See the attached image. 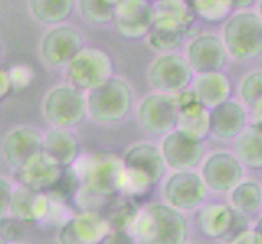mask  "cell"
Wrapping results in <instances>:
<instances>
[{
    "label": "cell",
    "mask_w": 262,
    "mask_h": 244,
    "mask_svg": "<svg viewBox=\"0 0 262 244\" xmlns=\"http://www.w3.org/2000/svg\"><path fill=\"white\" fill-rule=\"evenodd\" d=\"M147 42L160 54L174 52L194 30L195 13L186 0H155Z\"/></svg>",
    "instance_id": "1"
},
{
    "label": "cell",
    "mask_w": 262,
    "mask_h": 244,
    "mask_svg": "<svg viewBox=\"0 0 262 244\" xmlns=\"http://www.w3.org/2000/svg\"><path fill=\"white\" fill-rule=\"evenodd\" d=\"M80 166L75 168L80 178V191L77 197L86 201H99L101 205L117 194H121L124 165L122 160L111 153H96L83 160H77Z\"/></svg>",
    "instance_id": "2"
},
{
    "label": "cell",
    "mask_w": 262,
    "mask_h": 244,
    "mask_svg": "<svg viewBox=\"0 0 262 244\" xmlns=\"http://www.w3.org/2000/svg\"><path fill=\"white\" fill-rule=\"evenodd\" d=\"M132 234L137 244H186L189 223L183 212L166 204H148L140 209Z\"/></svg>",
    "instance_id": "3"
},
{
    "label": "cell",
    "mask_w": 262,
    "mask_h": 244,
    "mask_svg": "<svg viewBox=\"0 0 262 244\" xmlns=\"http://www.w3.org/2000/svg\"><path fill=\"white\" fill-rule=\"evenodd\" d=\"M222 42L236 60H251L262 54V18L257 12H233L223 21Z\"/></svg>",
    "instance_id": "4"
},
{
    "label": "cell",
    "mask_w": 262,
    "mask_h": 244,
    "mask_svg": "<svg viewBox=\"0 0 262 244\" xmlns=\"http://www.w3.org/2000/svg\"><path fill=\"white\" fill-rule=\"evenodd\" d=\"M86 116L98 124H117L124 121L132 109V88L121 77L110 80L92 92L85 93Z\"/></svg>",
    "instance_id": "5"
},
{
    "label": "cell",
    "mask_w": 262,
    "mask_h": 244,
    "mask_svg": "<svg viewBox=\"0 0 262 244\" xmlns=\"http://www.w3.org/2000/svg\"><path fill=\"white\" fill-rule=\"evenodd\" d=\"M66 74L69 78V85L75 86L83 93H88L114 77L113 59L103 49L82 48L67 64Z\"/></svg>",
    "instance_id": "6"
},
{
    "label": "cell",
    "mask_w": 262,
    "mask_h": 244,
    "mask_svg": "<svg viewBox=\"0 0 262 244\" xmlns=\"http://www.w3.org/2000/svg\"><path fill=\"white\" fill-rule=\"evenodd\" d=\"M42 116L51 127H75L86 117L85 93L69 83L54 86L42 99Z\"/></svg>",
    "instance_id": "7"
},
{
    "label": "cell",
    "mask_w": 262,
    "mask_h": 244,
    "mask_svg": "<svg viewBox=\"0 0 262 244\" xmlns=\"http://www.w3.org/2000/svg\"><path fill=\"white\" fill-rule=\"evenodd\" d=\"M147 78L155 93L178 95L191 86L194 72L183 56L176 52H168L160 54L151 60Z\"/></svg>",
    "instance_id": "8"
},
{
    "label": "cell",
    "mask_w": 262,
    "mask_h": 244,
    "mask_svg": "<svg viewBox=\"0 0 262 244\" xmlns=\"http://www.w3.org/2000/svg\"><path fill=\"white\" fill-rule=\"evenodd\" d=\"M163 198L166 205L179 212H192L204 205L209 189H207L201 173L191 171H174L163 183Z\"/></svg>",
    "instance_id": "9"
},
{
    "label": "cell",
    "mask_w": 262,
    "mask_h": 244,
    "mask_svg": "<svg viewBox=\"0 0 262 244\" xmlns=\"http://www.w3.org/2000/svg\"><path fill=\"white\" fill-rule=\"evenodd\" d=\"M199 230L205 238L230 242L246 231L249 227V218L236 212L227 204H209L204 205L199 212Z\"/></svg>",
    "instance_id": "10"
},
{
    "label": "cell",
    "mask_w": 262,
    "mask_h": 244,
    "mask_svg": "<svg viewBox=\"0 0 262 244\" xmlns=\"http://www.w3.org/2000/svg\"><path fill=\"white\" fill-rule=\"evenodd\" d=\"M83 48V38L75 26L66 23L54 25L44 33L39 54L46 65L52 69L67 67L69 62L74 59L78 51Z\"/></svg>",
    "instance_id": "11"
},
{
    "label": "cell",
    "mask_w": 262,
    "mask_h": 244,
    "mask_svg": "<svg viewBox=\"0 0 262 244\" xmlns=\"http://www.w3.org/2000/svg\"><path fill=\"white\" fill-rule=\"evenodd\" d=\"M176 98L174 95L151 93L137 106L139 125L150 135H166L176 129Z\"/></svg>",
    "instance_id": "12"
},
{
    "label": "cell",
    "mask_w": 262,
    "mask_h": 244,
    "mask_svg": "<svg viewBox=\"0 0 262 244\" xmlns=\"http://www.w3.org/2000/svg\"><path fill=\"white\" fill-rule=\"evenodd\" d=\"M160 151L166 168L174 173V171H191L201 165L205 147L204 140H199L174 129L163 135Z\"/></svg>",
    "instance_id": "13"
},
{
    "label": "cell",
    "mask_w": 262,
    "mask_h": 244,
    "mask_svg": "<svg viewBox=\"0 0 262 244\" xmlns=\"http://www.w3.org/2000/svg\"><path fill=\"white\" fill-rule=\"evenodd\" d=\"M201 176L209 191L223 194L245 179V166L230 151H213L202 163Z\"/></svg>",
    "instance_id": "14"
},
{
    "label": "cell",
    "mask_w": 262,
    "mask_h": 244,
    "mask_svg": "<svg viewBox=\"0 0 262 244\" xmlns=\"http://www.w3.org/2000/svg\"><path fill=\"white\" fill-rule=\"evenodd\" d=\"M66 168L67 166L59 165L57 161H54L46 153L41 151L30 158L23 166L15 169L13 178L18 186L49 195L60 181Z\"/></svg>",
    "instance_id": "15"
},
{
    "label": "cell",
    "mask_w": 262,
    "mask_h": 244,
    "mask_svg": "<svg viewBox=\"0 0 262 244\" xmlns=\"http://www.w3.org/2000/svg\"><path fill=\"white\" fill-rule=\"evenodd\" d=\"M189 67L195 75L222 72L227 65L228 54L225 49L222 38L212 33L197 34L187 42L186 56Z\"/></svg>",
    "instance_id": "16"
},
{
    "label": "cell",
    "mask_w": 262,
    "mask_h": 244,
    "mask_svg": "<svg viewBox=\"0 0 262 244\" xmlns=\"http://www.w3.org/2000/svg\"><path fill=\"white\" fill-rule=\"evenodd\" d=\"M153 20V7L148 0H121L113 15L114 30L125 39L147 38Z\"/></svg>",
    "instance_id": "17"
},
{
    "label": "cell",
    "mask_w": 262,
    "mask_h": 244,
    "mask_svg": "<svg viewBox=\"0 0 262 244\" xmlns=\"http://www.w3.org/2000/svg\"><path fill=\"white\" fill-rule=\"evenodd\" d=\"M110 231L106 220L98 212L85 210L62 225L57 233L59 244H98Z\"/></svg>",
    "instance_id": "18"
},
{
    "label": "cell",
    "mask_w": 262,
    "mask_h": 244,
    "mask_svg": "<svg viewBox=\"0 0 262 244\" xmlns=\"http://www.w3.org/2000/svg\"><path fill=\"white\" fill-rule=\"evenodd\" d=\"M176 98V129L191 137L204 140L209 135V113L210 109L201 103L191 88L184 90Z\"/></svg>",
    "instance_id": "19"
},
{
    "label": "cell",
    "mask_w": 262,
    "mask_h": 244,
    "mask_svg": "<svg viewBox=\"0 0 262 244\" xmlns=\"http://www.w3.org/2000/svg\"><path fill=\"white\" fill-rule=\"evenodd\" d=\"M248 125V111L241 101L227 99L209 113V134L216 140L231 142Z\"/></svg>",
    "instance_id": "20"
},
{
    "label": "cell",
    "mask_w": 262,
    "mask_h": 244,
    "mask_svg": "<svg viewBox=\"0 0 262 244\" xmlns=\"http://www.w3.org/2000/svg\"><path fill=\"white\" fill-rule=\"evenodd\" d=\"M42 151V134L30 127L18 125L5 135L2 143V153L7 165L13 171L23 166L30 158Z\"/></svg>",
    "instance_id": "21"
},
{
    "label": "cell",
    "mask_w": 262,
    "mask_h": 244,
    "mask_svg": "<svg viewBox=\"0 0 262 244\" xmlns=\"http://www.w3.org/2000/svg\"><path fill=\"white\" fill-rule=\"evenodd\" d=\"M122 160V165L125 169L137 173L148 179L153 186H158V183L165 178L166 165L161 157L160 147L150 142H140L125 150Z\"/></svg>",
    "instance_id": "22"
},
{
    "label": "cell",
    "mask_w": 262,
    "mask_h": 244,
    "mask_svg": "<svg viewBox=\"0 0 262 244\" xmlns=\"http://www.w3.org/2000/svg\"><path fill=\"white\" fill-rule=\"evenodd\" d=\"M51 205L52 201L46 194L34 192L31 189L16 184V187H13L8 213L26 225H34L42 221L51 213Z\"/></svg>",
    "instance_id": "23"
},
{
    "label": "cell",
    "mask_w": 262,
    "mask_h": 244,
    "mask_svg": "<svg viewBox=\"0 0 262 244\" xmlns=\"http://www.w3.org/2000/svg\"><path fill=\"white\" fill-rule=\"evenodd\" d=\"M42 151L62 166H74L80 158V143L72 130L52 127L42 134Z\"/></svg>",
    "instance_id": "24"
},
{
    "label": "cell",
    "mask_w": 262,
    "mask_h": 244,
    "mask_svg": "<svg viewBox=\"0 0 262 244\" xmlns=\"http://www.w3.org/2000/svg\"><path fill=\"white\" fill-rule=\"evenodd\" d=\"M98 213L106 220L110 230H122L132 233V228L140 213V204L127 195L117 194L107 198Z\"/></svg>",
    "instance_id": "25"
},
{
    "label": "cell",
    "mask_w": 262,
    "mask_h": 244,
    "mask_svg": "<svg viewBox=\"0 0 262 244\" xmlns=\"http://www.w3.org/2000/svg\"><path fill=\"white\" fill-rule=\"evenodd\" d=\"M191 90L207 109H212L230 99L231 83L223 72H212V74L195 75L191 81Z\"/></svg>",
    "instance_id": "26"
},
{
    "label": "cell",
    "mask_w": 262,
    "mask_h": 244,
    "mask_svg": "<svg viewBox=\"0 0 262 244\" xmlns=\"http://www.w3.org/2000/svg\"><path fill=\"white\" fill-rule=\"evenodd\" d=\"M233 155L238 158L245 169H262V127L248 124L233 140Z\"/></svg>",
    "instance_id": "27"
},
{
    "label": "cell",
    "mask_w": 262,
    "mask_h": 244,
    "mask_svg": "<svg viewBox=\"0 0 262 244\" xmlns=\"http://www.w3.org/2000/svg\"><path fill=\"white\" fill-rule=\"evenodd\" d=\"M230 205L248 218L259 215L262 210V186L252 179H243L230 191Z\"/></svg>",
    "instance_id": "28"
},
{
    "label": "cell",
    "mask_w": 262,
    "mask_h": 244,
    "mask_svg": "<svg viewBox=\"0 0 262 244\" xmlns=\"http://www.w3.org/2000/svg\"><path fill=\"white\" fill-rule=\"evenodd\" d=\"M75 0H28L30 13L44 25H60L72 15Z\"/></svg>",
    "instance_id": "29"
},
{
    "label": "cell",
    "mask_w": 262,
    "mask_h": 244,
    "mask_svg": "<svg viewBox=\"0 0 262 244\" xmlns=\"http://www.w3.org/2000/svg\"><path fill=\"white\" fill-rule=\"evenodd\" d=\"M195 16L207 23H222L233 13V0H186Z\"/></svg>",
    "instance_id": "30"
},
{
    "label": "cell",
    "mask_w": 262,
    "mask_h": 244,
    "mask_svg": "<svg viewBox=\"0 0 262 244\" xmlns=\"http://www.w3.org/2000/svg\"><path fill=\"white\" fill-rule=\"evenodd\" d=\"M119 2L121 0H78V13L88 23L107 25L113 21Z\"/></svg>",
    "instance_id": "31"
},
{
    "label": "cell",
    "mask_w": 262,
    "mask_h": 244,
    "mask_svg": "<svg viewBox=\"0 0 262 244\" xmlns=\"http://www.w3.org/2000/svg\"><path fill=\"white\" fill-rule=\"evenodd\" d=\"M241 103L252 107L262 98V69H254L243 77L239 83Z\"/></svg>",
    "instance_id": "32"
},
{
    "label": "cell",
    "mask_w": 262,
    "mask_h": 244,
    "mask_svg": "<svg viewBox=\"0 0 262 244\" xmlns=\"http://www.w3.org/2000/svg\"><path fill=\"white\" fill-rule=\"evenodd\" d=\"M26 228L28 225L15 218L10 213L0 216V238L7 244H21L26 238Z\"/></svg>",
    "instance_id": "33"
},
{
    "label": "cell",
    "mask_w": 262,
    "mask_h": 244,
    "mask_svg": "<svg viewBox=\"0 0 262 244\" xmlns=\"http://www.w3.org/2000/svg\"><path fill=\"white\" fill-rule=\"evenodd\" d=\"M8 75H10L12 80V88L13 92H23V90L28 88L33 80H34V70L30 65H13L10 70H8Z\"/></svg>",
    "instance_id": "34"
},
{
    "label": "cell",
    "mask_w": 262,
    "mask_h": 244,
    "mask_svg": "<svg viewBox=\"0 0 262 244\" xmlns=\"http://www.w3.org/2000/svg\"><path fill=\"white\" fill-rule=\"evenodd\" d=\"M98 244H137V241H135L134 234L130 231L110 230Z\"/></svg>",
    "instance_id": "35"
},
{
    "label": "cell",
    "mask_w": 262,
    "mask_h": 244,
    "mask_svg": "<svg viewBox=\"0 0 262 244\" xmlns=\"http://www.w3.org/2000/svg\"><path fill=\"white\" fill-rule=\"evenodd\" d=\"M12 194H13V184L7 178L0 176V216L10 212Z\"/></svg>",
    "instance_id": "36"
},
{
    "label": "cell",
    "mask_w": 262,
    "mask_h": 244,
    "mask_svg": "<svg viewBox=\"0 0 262 244\" xmlns=\"http://www.w3.org/2000/svg\"><path fill=\"white\" fill-rule=\"evenodd\" d=\"M228 244H262V234L256 228H248Z\"/></svg>",
    "instance_id": "37"
},
{
    "label": "cell",
    "mask_w": 262,
    "mask_h": 244,
    "mask_svg": "<svg viewBox=\"0 0 262 244\" xmlns=\"http://www.w3.org/2000/svg\"><path fill=\"white\" fill-rule=\"evenodd\" d=\"M13 93L12 88V80L8 75V70L0 69V103L5 101V99Z\"/></svg>",
    "instance_id": "38"
},
{
    "label": "cell",
    "mask_w": 262,
    "mask_h": 244,
    "mask_svg": "<svg viewBox=\"0 0 262 244\" xmlns=\"http://www.w3.org/2000/svg\"><path fill=\"white\" fill-rule=\"evenodd\" d=\"M251 124L262 127V98L251 107Z\"/></svg>",
    "instance_id": "39"
},
{
    "label": "cell",
    "mask_w": 262,
    "mask_h": 244,
    "mask_svg": "<svg viewBox=\"0 0 262 244\" xmlns=\"http://www.w3.org/2000/svg\"><path fill=\"white\" fill-rule=\"evenodd\" d=\"M256 4V0H233L234 8H243V10H248L252 5Z\"/></svg>",
    "instance_id": "40"
},
{
    "label": "cell",
    "mask_w": 262,
    "mask_h": 244,
    "mask_svg": "<svg viewBox=\"0 0 262 244\" xmlns=\"http://www.w3.org/2000/svg\"><path fill=\"white\" fill-rule=\"evenodd\" d=\"M254 228L262 234V210L259 212V215H257V220H256V225H254Z\"/></svg>",
    "instance_id": "41"
},
{
    "label": "cell",
    "mask_w": 262,
    "mask_h": 244,
    "mask_svg": "<svg viewBox=\"0 0 262 244\" xmlns=\"http://www.w3.org/2000/svg\"><path fill=\"white\" fill-rule=\"evenodd\" d=\"M257 13H259V16L262 18V0L259 2V12H257Z\"/></svg>",
    "instance_id": "42"
},
{
    "label": "cell",
    "mask_w": 262,
    "mask_h": 244,
    "mask_svg": "<svg viewBox=\"0 0 262 244\" xmlns=\"http://www.w3.org/2000/svg\"><path fill=\"white\" fill-rule=\"evenodd\" d=\"M0 244H7V242H5V241H4L2 238H0Z\"/></svg>",
    "instance_id": "43"
},
{
    "label": "cell",
    "mask_w": 262,
    "mask_h": 244,
    "mask_svg": "<svg viewBox=\"0 0 262 244\" xmlns=\"http://www.w3.org/2000/svg\"><path fill=\"white\" fill-rule=\"evenodd\" d=\"M0 57H2V46H0Z\"/></svg>",
    "instance_id": "44"
},
{
    "label": "cell",
    "mask_w": 262,
    "mask_h": 244,
    "mask_svg": "<svg viewBox=\"0 0 262 244\" xmlns=\"http://www.w3.org/2000/svg\"><path fill=\"white\" fill-rule=\"evenodd\" d=\"M186 244H195V242H186Z\"/></svg>",
    "instance_id": "45"
},
{
    "label": "cell",
    "mask_w": 262,
    "mask_h": 244,
    "mask_svg": "<svg viewBox=\"0 0 262 244\" xmlns=\"http://www.w3.org/2000/svg\"><path fill=\"white\" fill-rule=\"evenodd\" d=\"M148 2H155V0H148Z\"/></svg>",
    "instance_id": "46"
}]
</instances>
